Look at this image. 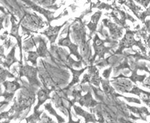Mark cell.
Instances as JSON below:
<instances>
[{"mask_svg":"<svg viewBox=\"0 0 150 123\" xmlns=\"http://www.w3.org/2000/svg\"><path fill=\"white\" fill-rule=\"evenodd\" d=\"M72 36L75 42L79 45L81 56L84 60V64L86 65V61L88 63L91 60L92 51L90 47V41L86 40V32L84 24L81 19H76L72 25Z\"/></svg>","mask_w":150,"mask_h":123,"instance_id":"cell-1","label":"cell"},{"mask_svg":"<svg viewBox=\"0 0 150 123\" xmlns=\"http://www.w3.org/2000/svg\"><path fill=\"white\" fill-rule=\"evenodd\" d=\"M114 42L112 40H111L110 38H107L105 40L100 39L98 37L97 34L95 35V37H94L93 40V47L94 49V56L92 57L91 60L90 61V64L92 65L95 61L96 57L98 56V61H100L101 59H103L105 57V54L107 53H110V50L113 47H106L105 46V43H112Z\"/></svg>","mask_w":150,"mask_h":123,"instance_id":"cell-2","label":"cell"},{"mask_svg":"<svg viewBox=\"0 0 150 123\" xmlns=\"http://www.w3.org/2000/svg\"><path fill=\"white\" fill-rule=\"evenodd\" d=\"M135 34V32H132L130 30H127L126 34L124 37V38L122 39L121 43L119 44V47L117 49V51L115 52V54L122 55V51L125 48H132L134 45H137L139 47L142 49V51L144 53L146 52L145 47L143 46V44L141 43V40L136 41L135 39L134 38V35Z\"/></svg>","mask_w":150,"mask_h":123,"instance_id":"cell-3","label":"cell"},{"mask_svg":"<svg viewBox=\"0 0 150 123\" xmlns=\"http://www.w3.org/2000/svg\"><path fill=\"white\" fill-rule=\"evenodd\" d=\"M21 23L23 28H25L27 31L41 29L45 25L42 19L36 14L25 13L21 19Z\"/></svg>","mask_w":150,"mask_h":123,"instance_id":"cell-4","label":"cell"},{"mask_svg":"<svg viewBox=\"0 0 150 123\" xmlns=\"http://www.w3.org/2000/svg\"><path fill=\"white\" fill-rule=\"evenodd\" d=\"M37 72H38V67L30 66L28 65H26L25 66L21 65L19 72V78L25 76L31 86L40 87L41 84L37 78Z\"/></svg>","mask_w":150,"mask_h":123,"instance_id":"cell-5","label":"cell"},{"mask_svg":"<svg viewBox=\"0 0 150 123\" xmlns=\"http://www.w3.org/2000/svg\"><path fill=\"white\" fill-rule=\"evenodd\" d=\"M89 73L85 74L83 78L81 81V85L84 84L86 83H89L90 84H94L96 87H99L100 83L101 82L102 78L99 76V72L96 66L93 65L88 66Z\"/></svg>","mask_w":150,"mask_h":123,"instance_id":"cell-6","label":"cell"},{"mask_svg":"<svg viewBox=\"0 0 150 123\" xmlns=\"http://www.w3.org/2000/svg\"><path fill=\"white\" fill-rule=\"evenodd\" d=\"M67 36L66 38H62L60 39L59 41L58 44L59 45H62V46H66L68 47L69 49H70V54H73L74 55L75 57L77 58L79 61H83V57L82 56H81L79 53L78 52V47L79 45L74 44V43H72V41L70 40V27L68 28V33H67Z\"/></svg>","mask_w":150,"mask_h":123,"instance_id":"cell-7","label":"cell"},{"mask_svg":"<svg viewBox=\"0 0 150 123\" xmlns=\"http://www.w3.org/2000/svg\"><path fill=\"white\" fill-rule=\"evenodd\" d=\"M21 21L18 23H16V19L13 15H11V24L12 28L10 35L12 37H14L16 39L17 45L19 47L20 50V64H22V41H21V37L19 34V25L21 24Z\"/></svg>","mask_w":150,"mask_h":123,"instance_id":"cell-8","label":"cell"},{"mask_svg":"<svg viewBox=\"0 0 150 123\" xmlns=\"http://www.w3.org/2000/svg\"><path fill=\"white\" fill-rule=\"evenodd\" d=\"M22 1H24L25 3H26L28 6H29L32 9L34 10V11L39 12V13H41V15H44L45 17H46L47 19V21H48L49 24H50V22L52 20H54V19H57L60 18V17H62V15L59 16V17H54V16H53L54 12H50V11H47V10H45L44 8H41L40 6H39L35 4L34 2L31 1L30 0H22Z\"/></svg>","mask_w":150,"mask_h":123,"instance_id":"cell-9","label":"cell"},{"mask_svg":"<svg viewBox=\"0 0 150 123\" xmlns=\"http://www.w3.org/2000/svg\"><path fill=\"white\" fill-rule=\"evenodd\" d=\"M76 102L79 103L81 106H85L88 108H92L96 107V105H100V103L94 100L92 98V95L91 93V90L90 88H88V92L84 96H81L79 98L76 100Z\"/></svg>","mask_w":150,"mask_h":123,"instance_id":"cell-10","label":"cell"},{"mask_svg":"<svg viewBox=\"0 0 150 123\" xmlns=\"http://www.w3.org/2000/svg\"><path fill=\"white\" fill-rule=\"evenodd\" d=\"M67 22H68V21H66L64 24L58 25V26L52 27L50 25V26H49L46 30H44L43 33H41L42 34V35H46V36L48 37V39H49V41H50L51 45H52L55 42V41H56L61 29L62 28V27L64 26L65 24H66Z\"/></svg>","mask_w":150,"mask_h":123,"instance_id":"cell-11","label":"cell"},{"mask_svg":"<svg viewBox=\"0 0 150 123\" xmlns=\"http://www.w3.org/2000/svg\"><path fill=\"white\" fill-rule=\"evenodd\" d=\"M103 23L110 30V36L112 39H118L123 35V28H119L114 23H112L109 19H103Z\"/></svg>","mask_w":150,"mask_h":123,"instance_id":"cell-12","label":"cell"},{"mask_svg":"<svg viewBox=\"0 0 150 123\" xmlns=\"http://www.w3.org/2000/svg\"><path fill=\"white\" fill-rule=\"evenodd\" d=\"M111 15L112 17L114 19V20L116 23H118V24L123 25V26H125V20L126 19H129L131 21H134V19L132 18L131 16H128L127 14L124 13L123 11H120L119 9H115L112 11L111 13Z\"/></svg>","mask_w":150,"mask_h":123,"instance_id":"cell-13","label":"cell"},{"mask_svg":"<svg viewBox=\"0 0 150 123\" xmlns=\"http://www.w3.org/2000/svg\"><path fill=\"white\" fill-rule=\"evenodd\" d=\"M66 67H67L68 69H70L71 72L72 73V76H73L72 81H71V83L68 85V86L63 90V91H66V92H67V91H68L70 88H72V87L74 86L76 83H79V81L80 76L84 72V71L86 70V69L88 68V66H86V67H85V68L81 69V70H79V71L75 70V69L72 68V67H70V65H66Z\"/></svg>","mask_w":150,"mask_h":123,"instance_id":"cell-14","label":"cell"},{"mask_svg":"<svg viewBox=\"0 0 150 123\" xmlns=\"http://www.w3.org/2000/svg\"><path fill=\"white\" fill-rule=\"evenodd\" d=\"M51 92L47 90L46 88H40L37 93V96H38V103L34 108V112H37L38 109L40 107L41 105H43L48 99H50V93Z\"/></svg>","mask_w":150,"mask_h":123,"instance_id":"cell-15","label":"cell"},{"mask_svg":"<svg viewBox=\"0 0 150 123\" xmlns=\"http://www.w3.org/2000/svg\"><path fill=\"white\" fill-rule=\"evenodd\" d=\"M101 14L102 13L100 11H98L94 13V15L92 16L90 22L87 25V26L88 27L89 30H90V39L92 38V35L95 33V32L96 30V27H97V25H98V21H99L100 17H101Z\"/></svg>","mask_w":150,"mask_h":123,"instance_id":"cell-16","label":"cell"},{"mask_svg":"<svg viewBox=\"0 0 150 123\" xmlns=\"http://www.w3.org/2000/svg\"><path fill=\"white\" fill-rule=\"evenodd\" d=\"M74 110L75 111V113H76L77 115H79V116L83 117L85 118V121L86 122H97V120H96L95 116H94V114H90V113L86 112L83 109H81L79 107L75 106L74 105Z\"/></svg>","mask_w":150,"mask_h":123,"instance_id":"cell-17","label":"cell"},{"mask_svg":"<svg viewBox=\"0 0 150 123\" xmlns=\"http://www.w3.org/2000/svg\"><path fill=\"white\" fill-rule=\"evenodd\" d=\"M15 49H16V46H14L13 48H12L11 51L10 52V53L7 55V57H5V61L4 63H1L5 67H6L8 69H10L11 68V66L13 63H20V61H18V60L15 58Z\"/></svg>","mask_w":150,"mask_h":123,"instance_id":"cell-18","label":"cell"},{"mask_svg":"<svg viewBox=\"0 0 150 123\" xmlns=\"http://www.w3.org/2000/svg\"><path fill=\"white\" fill-rule=\"evenodd\" d=\"M3 85L5 87V92L8 93V94H12L15 95V92L17 90L21 88V86L19 83L17 82V79L14 81H5L3 83Z\"/></svg>","mask_w":150,"mask_h":123,"instance_id":"cell-19","label":"cell"},{"mask_svg":"<svg viewBox=\"0 0 150 123\" xmlns=\"http://www.w3.org/2000/svg\"><path fill=\"white\" fill-rule=\"evenodd\" d=\"M39 46L37 47V52L39 54V57H43V58H46L50 54V52L47 49V43L41 37H39Z\"/></svg>","mask_w":150,"mask_h":123,"instance_id":"cell-20","label":"cell"},{"mask_svg":"<svg viewBox=\"0 0 150 123\" xmlns=\"http://www.w3.org/2000/svg\"><path fill=\"white\" fill-rule=\"evenodd\" d=\"M127 107L129 108L132 112L135 113V114H139V116H141V118L143 119V120H146L145 116H147L148 115L150 114V113H149V112L147 111V109L145 107L137 108V107H134L127 106Z\"/></svg>","mask_w":150,"mask_h":123,"instance_id":"cell-21","label":"cell"},{"mask_svg":"<svg viewBox=\"0 0 150 123\" xmlns=\"http://www.w3.org/2000/svg\"><path fill=\"white\" fill-rule=\"evenodd\" d=\"M137 70V69H134V70L132 71V74L131 76L128 77V76H124V75L123 74V76L125 77V78H129L130 80L132 81L134 83H137V81H139V82L143 83V81H144V79L145 78L146 75L145 74H144V75H138Z\"/></svg>","mask_w":150,"mask_h":123,"instance_id":"cell-22","label":"cell"},{"mask_svg":"<svg viewBox=\"0 0 150 123\" xmlns=\"http://www.w3.org/2000/svg\"><path fill=\"white\" fill-rule=\"evenodd\" d=\"M44 107L46 110L48 111V112L50 113V114L53 115V116H55L57 119V120H58L59 122H65V120L63 118L61 117V116H59L58 114H57V113L56 112V111H55L54 109H53L52 106V104H51L50 102H48V103H46V105H44Z\"/></svg>","mask_w":150,"mask_h":123,"instance_id":"cell-23","label":"cell"},{"mask_svg":"<svg viewBox=\"0 0 150 123\" xmlns=\"http://www.w3.org/2000/svg\"><path fill=\"white\" fill-rule=\"evenodd\" d=\"M123 3H125V4L132 10V11L134 13V15H135L138 17V18H139V11H141V8L138 7L137 6H136L135 4L133 2V1H132V0H124V1H123Z\"/></svg>","mask_w":150,"mask_h":123,"instance_id":"cell-24","label":"cell"},{"mask_svg":"<svg viewBox=\"0 0 150 123\" xmlns=\"http://www.w3.org/2000/svg\"><path fill=\"white\" fill-rule=\"evenodd\" d=\"M28 61H30L34 66H37V60L39 57V54H37V52L28 51Z\"/></svg>","mask_w":150,"mask_h":123,"instance_id":"cell-25","label":"cell"},{"mask_svg":"<svg viewBox=\"0 0 150 123\" xmlns=\"http://www.w3.org/2000/svg\"><path fill=\"white\" fill-rule=\"evenodd\" d=\"M34 114L30 116L29 118H26L27 122H36L37 121H41V119L40 118L41 114L43 113V111L41 112H34Z\"/></svg>","mask_w":150,"mask_h":123,"instance_id":"cell-26","label":"cell"},{"mask_svg":"<svg viewBox=\"0 0 150 123\" xmlns=\"http://www.w3.org/2000/svg\"><path fill=\"white\" fill-rule=\"evenodd\" d=\"M6 77H9V78H14L15 76L13 74H12L11 73H10L8 71L4 70L2 67L1 69V81L3 82L5 78Z\"/></svg>","mask_w":150,"mask_h":123,"instance_id":"cell-27","label":"cell"},{"mask_svg":"<svg viewBox=\"0 0 150 123\" xmlns=\"http://www.w3.org/2000/svg\"><path fill=\"white\" fill-rule=\"evenodd\" d=\"M148 16H150V7L149 8L147 9V11L143 12V13H142L141 15H139V19H141V20L143 21V23H144L145 21V19L147 17H148Z\"/></svg>","mask_w":150,"mask_h":123,"instance_id":"cell-28","label":"cell"},{"mask_svg":"<svg viewBox=\"0 0 150 123\" xmlns=\"http://www.w3.org/2000/svg\"><path fill=\"white\" fill-rule=\"evenodd\" d=\"M135 1L141 5L143 6L145 8H147V6L150 3V0H135Z\"/></svg>","mask_w":150,"mask_h":123,"instance_id":"cell-29","label":"cell"},{"mask_svg":"<svg viewBox=\"0 0 150 123\" xmlns=\"http://www.w3.org/2000/svg\"><path fill=\"white\" fill-rule=\"evenodd\" d=\"M112 67H110L109 69H105V70L103 72V76L105 77V79L109 78V77L110 76V73H111V71H112Z\"/></svg>","mask_w":150,"mask_h":123,"instance_id":"cell-30","label":"cell"},{"mask_svg":"<svg viewBox=\"0 0 150 123\" xmlns=\"http://www.w3.org/2000/svg\"><path fill=\"white\" fill-rule=\"evenodd\" d=\"M41 122H53L52 119L49 118V117L47 116L46 114H44V115H43V118L41 119Z\"/></svg>","mask_w":150,"mask_h":123,"instance_id":"cell-31","label":"cell"},{"mask_svg":"<svg viewBox=\"0 0 150 123\" xmlns=\"http://www.w3.org/2000/svg\"><path fill=\"white\" fill-rule=\"evenodd\" d=\"M144 23H145V24L147 30L149 32V33H150V20H146Z\"/></svg>","mask_w":150,"mask_h":123,"instance_id":"cell-32","label":"cell"},{"mask_svg":"<svg viewBox=\"0 0 150 123\" xmlns=\"http://www.w3.org/2000/svg\"><path fill=\"white\" fill-rule=\"evenodd\" d=\"M147 45L148 46H149V47L150 48V35L148 36L147 39Z\"/></svg>","mask_w":150,"mask_h":123,"instance_id":"cell-33","label":"cell"},{"mask_svg":"<svg viewBox=\"0 0 150 123\" xmlns=\"http://www.w3.org/2000/svg\"><path fill=\"white\" fill-rule=\"evenodd\" d=\"M36 1H38V0H36Z\"/></svg>","mask_w":150,"mask_h":123,"instance_id":"cell-34","label":"cell"}]
</instances>
